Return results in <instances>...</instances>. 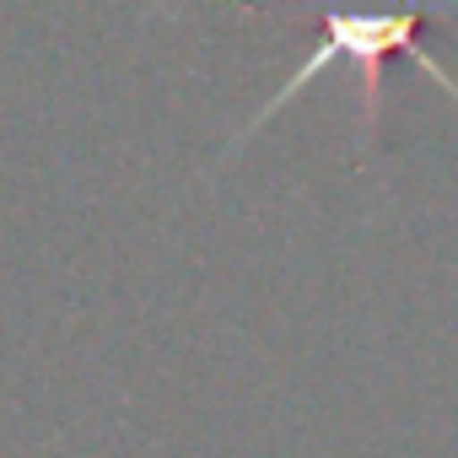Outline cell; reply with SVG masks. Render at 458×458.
Returning <instances> with one entry per match:
<instances>
[{"label":"cell","mask_w":458,"mask_h":458,"mask_svg":"<svg viewBox=\"0 0 458 458\" xmlns=\"http://www.w3.org/2000/svg\"><path fill=\"white\" fill-rule=\"evenodd\" d=\"M286 6H308L313 12V49L302 55V65L265 98V108H254V119L233 135L226 157H238V146H249L286 103H297L318 76L329 71H351L356 76V98H361V135L356 151L372 157L377 151V124H383V76L394 60H410L420 76H431L453 103H458V81L453 71H442L431 60V49L420 44V33L431 28L437 12H458V0H286Z\"/></svg>","instance_id":"obj_1"}]
</instances>
